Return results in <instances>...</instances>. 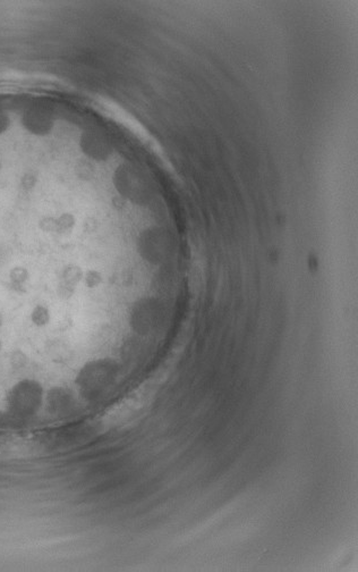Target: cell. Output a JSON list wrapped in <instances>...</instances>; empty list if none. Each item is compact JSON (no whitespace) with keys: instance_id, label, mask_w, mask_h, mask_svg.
Wrapping results in <instances>:
<instances>
[{"instance_id":"1","label":"cell","mask_w":358,"mask_h":572,"mask_svg":"<svg viewBox=\"0 0 358 572\" xmlns=\"http://www.w3.org/2000/svg\"><path fill=\"white\" fill-rule=\"evenodd\" d=\"M42 390L34 381H22L15 386L9 395V405L14 415L27 417L35 414L41 404Z\"/></svg>"},{"instance_id":"2","label":"cell","mask_w":358,"mask_h":572,"mask_svg":"<svg viewBox=\"0 0 358 572\" xmlns=\"http://www.w3.org/2000/svg\"><path fill=\"white\" fill-rule=\"evenodd\" d=\"M51 319V315L49 309L43 305H36L32 312H31V322H32L36 327H43L45 325H48Z\"/></svg>"},{"instance_id":"3","label":"cell","mask_w":358,"mask_h":572,"mask_svg":"<svg viewBox=\"0 0 358 572\" xmlns=\"http://www.w3.org/2000/svg\"><path fill=\"white\" fill-rule=\"evenodd\" d=\"M49 404L55 411L64 410L66 409V405L69 404V394H67L66 391L56 390L55 393L50 394Z\"/></svg>"},{"instance_id":"4","label":"cell","mask_w":358,"mask_h":572,"mask_svg":"<svg viewBox=\"0 0 358 572\" xmlns=\"http://www.w3.org/2000/svg\"><path fill=\"white\" fill-rule=\"evenodd\" d=\"M29 270L24 267H14L9 271V280L12 282L13 286L17 288V290H19L20 286L24 285V283L29 280Z\"/></svg>"},{"instance_id":"5","label":"cell","mask_w":358,"mask_h":572,"mask_svg":"<svg viewBox=\"0 0 358 572\" xmlns=\"http://www.w3.org/2000/svg\"><path fill=\"white\" fill-rule=\"evenodd\" d=\"M83 271L80 267L77 266H68L65 268L63 274V281L68 283L70 285H77L83 280Z\"/></svg>"},{"instance_id":"6","label":"cell","mask_w":358,"mask_h":572,"mask_svg":"<svg viewBox=\"0 0 358 572\" xmlns=\"http://www.w3.org/2000/svg\"><path fill=\"white\" fill-rule=\"evenodd\" d=\"M58 294L61 298H70L75 292V285H70L68 283L61 281L58 285Z\"/></svg>"},{"instance_id":"7","label":"cell","mask_w":358,"mask_h":572,"mask_svg":"<svg viewBox=\"0 0 358 572\" xmlns=\"http://www.w3.org/2000/svg\"><path fill=\"white\" fill-rule=\"evenodd\" d=\"M83 280H84L86 286L93 287V286H97L99 283H100L101 278L97 271L91 270V271H87L85 275H83Z\"/></svg>"},{"instance_id":"8","label":"cell","mask_w":358,"mask_h":572,"mask_svg":"<svg viewBox=\"0 0 358 572\" xmlns=\"http://www.w3.org/2000/svg\"><path fill=\"white\" fill-rule=\"evenodd\" d=\"M10 362H12L14 368H22L24 367L25 363H27V357H25L23 352L17 351L12 355Z\"/></svg>"},{"instance_id":"9","label":"cell","mask_w":358,"mask_h":572,"mask_svg":"<svg viewBox=\"0 0 358 572\" xmlns=\"http://www.w3.org/2000/svg\"><path fill=\"white\" fill-rule=\"evenodd\" d=\"M2 350H3V343L0 341V352H2Z\"/></svg>"},{"instance_id":"10","label":"cell","mask_w":358,"mask_h":572,"mask_svg":"<svg viewBox=\"0 0 358 572\" xmlns=\"http://www.w3.org/2000/svg\"><path fill=\"white\" fill-rule=\"evenodd\" d=\"M2 325H3V318L0 316V326H2Z\"/></svg>"}]
</instances>
